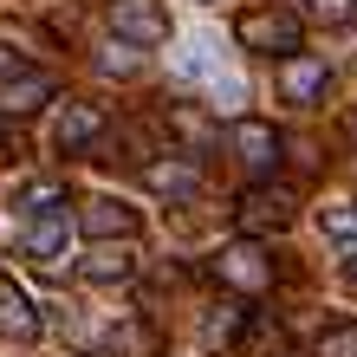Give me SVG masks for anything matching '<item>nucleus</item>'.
I'll use <instances>...</instances> for the list:
<instances>
[{
  "label": "nucleus",
  "instance_id": "1",
  "mask_svg": "<svg viewBox=\"0 0 357 357\" xmlns=\"http://www.w3.org/2000/svg\"><path fill=\"white\" fill-rule=\"evenodd\" d=\"M234 39H241V52H260V59H292V52H305L299 13H280V7L241 13V20H234Z\"/></svg>",
  "mask_w": 357,
  "mask_h": 357
},
{
  "label": "nucleus",
  "instance_id": "2",
  "mask_svg": "<svg viewBox=\"0 0 357 357\" xmlns=\"http://www.w3.org/2000/svg\"><path fill=\"white\" fill-rule=\"evenodd\" d=\"M292 215H299V195H292V188H273V182L247 188V195L234 202V227H241V241L286 234V227H292Z\"/></svg>",
  "mask_w": 357,
  "mask_h": 357
},
{
  "label": "nucleus",
  "instance_id": "3",
  "mask_svg": "<svg viewBox=\"0 0 357 357\" xmlns=\"http://www.w3.org/2000/svg\"><path fill=\"white\" fill-rule=\"evenodd\" d=\"M208 273H215L221 286L247 292V299L273 286V260H266V247H260V241H234V247H221V254H215V266H208Z\"/></svg>",
  "mask_w": 357,
  "mask_h": 357
},
{
  "label": "nucleus",
  "instance_id": "4",
  "mask_svg": "<svg viewBox=\"0 0 357 357\" xmlns=\"http://www.w3.org/2000/svg\"><path fill=\"white\" fill-rule=\"evenodd\" d=\"M111 33L123 46H162L169 39V13H162V0H111Z\"/></svg>",
  "mask_w": 357,
  "mask_h": 357
},
{
  "label": "nucleus",
  "instance_id": "5",
  "mask_svg": "<svg viewBox=\"0 0 357 357\" xmlns=\"http://www.w3.org/2000/svg\"><path fill=\"white\" fill-rule=\"evenodd\" d=\"M137 227H143V215H137L130 202H111V195H98V202H85V208H78L72 234H91V241L104 247V241H137Z\"/></svg>",
  "mask_w": 357,
  "mask_h": 357
},
{
  "label": "nucleus",
  "instance_id": "6",
  "mask_svg": "<svg viewBox=\"0 0 357 357\" xmlns=\"http://www.w3.org/2000/svg\"><path fill=\"white\" fill-rule=\"evenodd\" d=\"M143 182H150L156 195H169V202H195L202 195V162L176 156V150H156L150 162H143Z\"/></svg>",
  "mask_w": 357,
  "mask_h": 357
},
{
  "label": "nucleus",
  "instance_id": "7",
  "mask_svg": "<svg viewBox=\"0 0 357 357\" xmlns=\"http://www.w3.org/2000/svg\"><path fill=\"white\" fill-rule=\"evenodd\" d=\"M280 91H286V104H325L331 98V66L325 59H312V52H292V59H280Z\"/></svg>",
  "mask_w": 357,
  "mask_h": 357
},
{
  "label": "nucleus",
  "instance_id": "8",
  "mask_svg": "<svg viewBox=\"0 0 357 357\" xmlns=\"http://www.w3.org/2000/svg\"><path fill=\"white\" fill-rule=\"evenodd\" d=\"M59 98V78L52 72H33V66H20L0 78V117H33L39 104H52Z\"/></svg>",
  "mask_w": 357,
  "mask_h": 357
},
{
  "label": "nucleus",
  "instance_id": "9",
  "mask_svg": "<svg viewBox=\"0 0 357 357\" xmlns=\"http://www.w3.org/2000/svg\"><path fill=\"white\" fill-rule=\"evenodd\" d=\"M20 247H26V260L33 266H59V260H66V247H72V215H66V208H46V215H33L26 221V241H20Z\"/></svg>",
  "mask_w": 357,
  "mask_h": 357
},
{
  "label": "nucleus",
  "instance_id": "10",
  "mask_svg": "<svg viewBox=\"0 0 357 357\" xmlns=\"http://www.w3.org/2000/svg\"><path fill=\"white\" fill-rule=\"evenodd\" d=\"M227 143H234V156L247 162V169H273V162H280V150H286V137L273 130L266 117H234Z\"/></svg>",
  "mask_w": 357,
  "mask_h": 357
},
{
  "label": "nucleus",
  "instance_id": "11",
  "mask_svg": "<svg viewBox=\"0 0 357 357\" xmlns=\"http://www.w3.org/2000/svg\"><path fill=\"white\" fill-rule=\"evenodd\" d=\"M78 280H91V286H130V280H137V247H130V241L91 247V254L78 260Z\"/></svg>",
  "mask_w": 357,
  "mask_h": 357
},
{
  "label": "nucleus",
  "instance_id": "12",
  "mask_svg": "<svg viewBox=\"0 0 357 357\" xmlns=\"http://www.w3.org/2000/svg\"><path fill=\"white\" fill-rule=\"evenodd\" d=\"M98 137H104V111H98V104H66V111H59V123H52L59 156H85Z\"/></svg>",
  "mask_w": 357,
  "mask_h": 357
},
{
  "label": "nucleus",
  "instance_id": "13",
  "mask_svg": "<svg viewBox=\"0 0 357 357\" xmlns=\"http://www.w3.org/2000/svg\"><path fill=\"white\" fill-rule=\"evenodd\" d=\"M0 338H13V344H33L39 338V312H33V299L13 280H0Z\"/></svg>",
  "mask_w": 357,
  "mask_h": 357
},
{
  "label": "nucleus",
  "instance_id": "14",
  "mask_svg": "<svg viewBox=\"0 0 357 357\" xmlns=\"http://www.w3.org/2000/svg\"><path fill=\"white\" fill-rule=\"evenodd\" d=\"M111 351L117 357H162V331L150 319H123V325H111Z\"/></svg>",
  "mask_w": 357,
  "mask_h": 357
},
{
  "label": "nucleus",
  "instance_id": "15",
  "mask_svg": "<svg viewBox=\"0 0 357 357\" xmlns=\"http://www.w3.org/2000/svg\"><path fill=\"white\" fill-rule=\"evenodd\" d=\"M241 331H247V305H215L202 319V344L208 351H227V344H241Z\"/></svg>",
  "mask_w": 357,
  "mask_h": 357
},
{
  "label": "nucleus",
  "instance_id": "16",
  "mask_svg": "<svg viewBox=\"0 0 357 357\" xmlns=\"http://www.w3.org/2000/svg\"><path fill=\"white\" fill-rule=\"evenodd\" d=\"M169 130L188 143V150H208V143H215V123H208L195 104H169Z\"/></svg>",
  "mask_w": 357,
  "mask_h": 357
},
{
  "label": "nucleus",
  "instance_id": "17",
  "mask_svg": "<svg viewBox=\"0 0 357 357\" xmlns=\"http://www.w3.org/2000/svg\"><path fill=\"white\" fill-rule=\"evenodd\" d=\"M13 208H20V215H46V208H66V182H26V188H20V195H13Z\"/></svg>",
  "mask_w": 357,
  "mask_h": 357
},
{
  "label": "nucleus",
  "instance_id": "18",
  "mask_svg": "<svg viewBox=\"0 0 357 357\" xmlns=\"http://www.w3.org/2000/svg\"><path fill=\"white\" fill-rule=\"evenodd\" d=\"M312 357H357V325H325L319 338H312Z\"/></svg>",
  "mask_w": 357,
  "mask_h": 357
},
{
  "label": "nucleus",
  "instance_id": "19",
  "mask_svg": "<svg viewBox=\"0 0 357 357\" xmlns=\"http://www.w3.org/2000/svg\"><path fill=\"white\" fill-rule=\"evenodd\" d=\"M325 234L331 241H357V202H338V208H319Z\"/></svg>",
  "mask_w": 357,
  "mask_h": 357
},
{
  "label": "nucleus",
  "instance_id": "20",
  "mask_svg": "<svg viewBox=\"0 0 357 357\" xmlns=\"http://www.w3.org/2000/svg\"><path fill=\"white\" fill-rule=\"evenodd\" d=\"M305 13L325 26H357V0H305Z\"/></svg>",
  "mask_w": 357,
  "mask_h": 357
},
{
  "label": "nucleus",
  "instance_id": "21",
  "mask_svg": "<svg viewBox=\"0 0 357 357\" xmlns=\"http://www.w3.org/2000/svg\"><path fill=\"white\" fill-rule=\"evenodd\" d=\"M104 72H123V78H130V72H137V52H117V46H111V52H104Z\"/></svg>",
  "mask_w": 357,
  "mask_h": 357
},
{
  "label": "nucleus",
  "instance_id": "22",
  "mask_svg": "<svg viewBox=\"0 0 357 357\" xmlns=\"http://www.w3.org/2000/svg\"><path fill=\"white\" fill-rule=\"evenodd\" d=\"M7 72H20V59H13L7 46H0V78H7Z\"/></svg>",
  "mask_w": 357,
  "mask_h": 357
},
{
  "label": "nucleus",
  "instance_id": "23",
  "mask_svg": "<svg viewBox=\"0 0 357 357\" xmlns=\"http://www.w3.org/2000/svg\"><path fill=\"white\" fill-rule=\"evenodd\" d=\"M344 280H351V286H357V254H351V260H344Z\"/></svg>",
  "mask_w": 357,
  "mask_h": 357
}]
</instances>
